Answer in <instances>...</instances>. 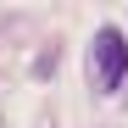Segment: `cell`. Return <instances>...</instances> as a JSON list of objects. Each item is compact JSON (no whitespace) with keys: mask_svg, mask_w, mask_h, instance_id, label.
I'll use <instances>...</instances> for the list:
<instances>
[{"mask_svg":"<svg viewBox=\"0 0 128 128\" xmlns=\"http://www.w3.org/2000/svg\"><path fill=\"white\" fill-rule=\"evenodd\" d=\"M122 78H128V39L117 28H100L95 45H89V84H95L100 95H112Z\"/></svg>","mask_w":128,"mask_h":128,"instance_id":"obj_1","label":"cell"}]
</instances>
